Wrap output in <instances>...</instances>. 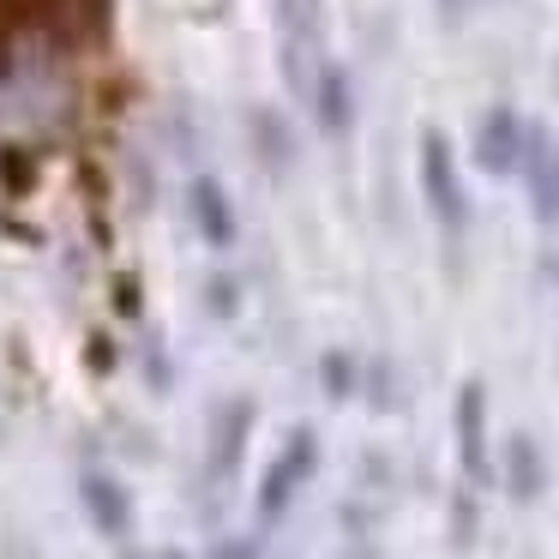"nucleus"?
Listing matches in <instances>:
<instances>
[{"instance_id": "1", "label": "nucleus", "mask_w": 559, "mask_h": 559, "mask_svg": "<svg viewBox=\"0 0 559 559\" xmlns=\"http://www.w3.org/2000/svg\"><path fill=\"white\" fill-rule=\"evenodd\" d=\"M415 187H421V205L427 217L439 223L445 241H463L469 235V187H463V169H457V151L439 127H421V145H415Z\"/></svg>"}, {"instance_id": "2", "label": "nucleus", "mask_w": 559, "mask_h": 559, "mask_svg": "<svg viewBox=\"0 0 559 559\" xmlns=\"http://www.w3.org/2000/svg\"><path fill=\"white\" fill-rule=\"evenodd\" d=\"M277 19V73L295 103H307L313 67L325 61V0H271Z\"/></svg>"}, {"instance_id": "3", "label": "nucleus", "mask_w": 559, "mask_h": 559, "mask_svg": "<svg viewBox=\"0 0 559 559\" xmlns=\"http://www.w3.org/2000/svg\"><path fill=\"white\" fill-rule=\"evenodd\" d=\"M319 475V433L313 427H295L289 439H283V451L265 463V475H259V523H283L295 506V493H301L307 481Z\"/></svg>"}, {"instance_id": "4", "label": "nucleus", "mask_w": 559, "mask_h": 559, "mask_svg": "<svg viewBox=\"0 0 559 559\" xmlns=\"http://www.w3.org/2000/svg\"><path fill=\"white\" fill-rule=\"evenodd\" d=\"M451 427H457V469L469 487L493 481V433H487V385L463 379L457 403H451Z\"/></svg>"}, {"instance_id": "5", "label": "nucleus", "mask_w": 559, "mask_h": 559, "mask_svg": "<svg viewBox=\"0 0 559 559\" xmlns=\"http://www.w3.org/2000/svg\"><path fill=\"white\" fill-rule=\"evenodd\" d=\"M181 205H187V223H193V235L211 247V253H229V247L241 241V211H235L229 187H223L211 169L187 175V193H181Z\"/></svg>"}, {"instance_id": "6", "label": "nucleus", "mask_w": 559, "mask_h": 559, "mask_svg": "<svg viewBox=\"0 0 559 559\" xmlns=\"http://www.w3.org/2000/svg\"><path fill=\"white\" fill-rule=\"evenodd\" d=\"M554 145H559V139L547 133V121H530V115H523V151H518V181H523V199H530V217L542 223V229H559Z\"/></svg>"}, {"instance_id": "7", "label": "nucleus", "mask_w": 559, "mask_h": 559, "mask_svg": "<svg viewBox=\"0 0 559 559\" xmlns=\"http://www.w3.org/2000/svg\"><path fill=\"white\" fill-rule=\"evenodd\" d=\"M307 115H313V127L325 139H349L355 133V115H361V103H355V79L343 61H319L313 67V85H307Z\"/></svg>"}, {"instance_id": "8", "label": "nucleus", "mask_w": 559, "mask_h": 559, "mask_svg": "<svg viewBox=\"0 0 559 559\" xmlns=\"http://www.w3.org/2000/svg\"><path fill=\"white\" fill-rule=\"evenodd\" d=\"M469 151H475V169H481L487 181H511V175H518V151H523V115L511 109V103L481 109Z\"/></svg>"}, {"instance_id": "9", "label": "nucleus", "mask_w": 559, "mask_h": 559, "mask_svg": "<svg viewBox=\"0 0 559 559\" xmlns=\"http://www.w3.org/2000/svg\"><path fill=\"white\" fill-rule=\"evenodd\" d=\"M253 421H259L253 397H223L217 409H211V481H229V475L241 469Z\"/></svg>"}, {"instance_id": "10", "label": "nucleus", "mask_w": 559, "mask_h": 559, "mask_svg": "<svg viewBox=\"0 0 559 559\" xmlns=\"http://www.w3.org/2000/svg\"><path fill=\"white\" fill-rule=\"evenodd\" d=\"M79 506H85V518H91V530H97V535L127 542V530H133V493H127L121 475L85 469V475H79Z\"/></svg>"}, {"instance_id": "11", "label": "nucleus", "mask_w": 559, "mask_h": 559, "mask_svg": "<svg viewBox=\"0 0 559 559\" xmlns=\"http://www.w3.org/2000/svg\"><path fill=\"white\" fill-rule=\"evenodd\" d=\"M493 481L506 487L518 506H535V499L547 493V457H542V445H535V433H511L506 445H499Z\"/></svg>"}, {"instance_id": "12", "label": "nucleus", "mask_w": 559, "mask_h": 559, "mask_svg": "<svg viewBox=\"0 0 559 559\" xmlns=\"http://www.w3.org/2000/svg\"><path fill=\"white\" fill-rule=\"evenodd\" d=\"M247 127H253V151L271 175H289L301 163V145H295V127L283 121V109H247Z\"/></svg>"}, {"instance_id": "13", "label": "nucleus", "mask_w": 559, "mask_h": 559, "mask_svg": "<svg viewBox=\"0 0 559 559\" xmlns=\"http://www.w3.org/2000/svg\"><path fill=\"white\" fill-rule=\"evenodd\" d=\"M319 391H325L331 403L361 397V361H355L349 349H325L319 355Z\"/></svg>"}, {"instance_id": "14", "label": "nucleus", "mask_w": 559, "mask_h": 559, "mask_svg": "<svg viewBox=\"0 0 559 559\" xmlns=\"http://www.w3.org/2000/svg\"><path fill=\"white\" fill-rule=\"evenodd\" d=\"M199 295H205V313L217 319V325H235V319H241V277H229V271H211Z\"/></svg>"}, {"instance_id": "15", "label": "nucleus", "mask_w": 559, "mask_h": 559, "mask_svg": "<svg viewBox=\"0 0 559 559\" xmlns=\"http://www.w3.org/2000/svg\"><path fill=\"white\" fill-rule=\"evenodd\" d=\"M361 391H367V403L373 409H397V367L391 361H373V367H361Z\"/></svg>"}, {"instance_id": "16", "label": "nucleus", "mask_w": 559, "mask_h": 559, "mask_svg": "<svg viewBox=\"0 0 559 559\" xmlns=\"http://www.w3.org/2000/svg\"><path fill=\"white\" fill-rule=\"evenodd\" d=\"M205 559H265V554H259V535H217L205 547Z\"/></svg>"}, {"instance_id": "17", "label": "nucleus", "mask_w": 559, "mask_h": 559, "mask_svg": "<svg viewBox=\"0 0 559 559\" xmlns=\"http://www.w3.org/2000/svg\"><path fill=\"white\" fill-rule=\"evenodd\" d=\"M169 133H175V139H169V151L193 163V157H199V121H193V115L181 121V109H175V115H169Z\"/></svg>"}, {"instance_id": "18", "label": "nucleus", "mask_w": 559, "mask_h": 559, "mask_svg": "<svg viewBox=\"0 0 559 559\" xmlns=\"http://www.w3.org/2000/svg\"><path fill=\"white\" fill-rule=\"evenodd\" d=\"M451 542L475 547V506H469V493H457V506H451Z\"/></svg>"}, {"instance_id": "19", "label": "nucleus", "mask_w": 559, "mask_h": 559, "mask_svg": "<svg viewBox=\"0 0 559 559\" xmlns=\"http://www.w3.org/2000/svg\"><path fill=\"white\" fill-rule=\"evenodd\" d=\"M439 19H445V25L457 31L463 19H469V0H439Z\"/></svg>"}, {"instance_id": "20", "label": "nucleus", "mask_w": 559, "mask_h": 559, "mask_svg": "<svg viewBox=\"0 0 559 559\" xmlns=\"http://www.w3.org/2000/svg\"><path fill=\"white\" fill-rule=\"evenodd\" d=\"M157 559H187V554H181V547H163V554H157Z\"/></svg>"}, {"instance_id": "21", "label": "nucleus", "mask_w": 559, "mask_h": 559, "mask_svg": "<svg viewBox=\"0 0 559 559\" xmlns=\"http://www.w3.org/2000/svg\"><path fill=\"white\" fill-rule=\"evenodd\" d=\"M554 187H559V145H554Z\"/></svg>"}, {"instance_id": "22", "label": "nucleus", "mask_w": 559, "mask_h": 559, "mask_svg": "<svg viewBox=\"0 0 559 559\" xmlns=\"http://www.w3.org/2000/svg\"><path fill=\"white\" fill-rule=\"evenodd\" d=\"M554 91H559V61H554Z\"/></svg>"}]
</instances>
